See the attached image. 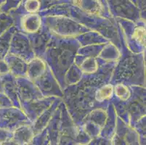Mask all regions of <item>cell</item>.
Masks as SVG:
<instances>
[{
    "label": "cell",
    "instance_id": "obj_1",
    "mask_svg": "<svg viewBox=\"0 0 146 145\" xmlns=\"http://www.w3.org/2000/svg\"><path fill=\"white\" fill-rule=\"evenodd\" d=\"M41 21L40 18L36 15H30L29 16L25 17L23 20V26L29 32H34L39 28L40 26Z\"/></svg>",
    "mask_w": 146,
    "mask_h": 145
},
{
    "label": "cell",
    "instance_id": "obj_2",
    "mask_svg": "<svg viewBox=\"0 0 146 145\" xmlns=\"http://www.w3.org/2000/svg\"><path fill=\"white\" fill-rule=\"evenodd\" d=\"M113 89L111 85H107L100 89L96 94V98L99 101H103L109 99L113 94Z\"/></svg>",
    "mask_w": 146,
    "mask_h": 145
},
{
    "label": "cell",
    "instance_id": "obj_3",
    "mask_svg": "<svg viewBox=\"0 0 146 145\" xmlns=\"http://www.w3.org/2000/svg\"><path fill=\"white\" fill-rule=\"evenodd\" d=\"M115 94L117 95L118 97L122 100H126L129 97L130 93L125 86L122 84H119L115 88Z\"/></svg>",
    "mask_w": 146,
    "mask_h": 145
},
{
    "label": "cell",
    "instance_id": "obj_4",
    "mask_svg": "<svg viewBox=\"0 0 146 145\" xmlns=\"http://www.w3.org/2000/svg\"><path fill=\"white\" fill-rule=\"evenodd\" d=\"M133 37L137 42L141 44L145 43V30L143 28H137L134 32Z\"/></svg>",
    "mask_w": 146,
    "mask_h": 145
},
{
    "label": "cell",
    "instance_id": "obj_5",
    "mask_svg": "<svg viewBox=\"0 0 146 145\" xmlns=\"http://www.w3.org/2000/svg\"><path fill=\"white\" fill-rule=\"evenodd\" d=\"M1 145H19L15 140H13V138L10 139V140L7 141V142H4V143L1 144Z\"/></svg>",
    "mask_w": 146,
    "mask_h": 145
},
{
    "label": "cell",
    "instance_id": "obj_6",
    "mask_svg": "<svg viewBox=\"0 0 146 145\" xmlns=\"http://www.w3.org/2000/svg\"><path fill=\"white\" fill-rule=\"evenodd\" d=\"M0 145H1V144H0Z\"/></svg>",
    "mask_w": 146,
    "mask_h": 145
}]
</instances>
